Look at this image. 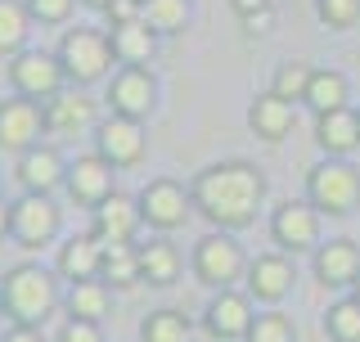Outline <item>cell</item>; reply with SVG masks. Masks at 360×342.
Returning a JSON list of instances; mask_svg holds the SVG:
<instances>
[{
  "label": "cell",
  "mask_w": 360,
  "mask_h": 342,
  "mask_svg": "<svg viewBox=\"0 0 360 342\" xmlns=\"http://www.w3.org/2000/svg\"><path fill=\"white\" fill-rule=\"evenodd\" d=\"M82 5H90V9H108L112 0H82Z\"/></svg>",
  "instance_id": "b9f144b4"
},
{
  "label": "cell",
  "mask_w": 360,
  "mask_h": 342,
  "mask_svg": "<svg viewBox=\"0 0 360 342\" xmlns=\"http://www.w3.org/2000/svg\"><path fill=\"white\" fill-rule=\"evenodd\" d=\"M99 279L108 289H135L140 284V243H104Z\"/></svg>",
  "instance_id": "484cf974"
},
{
  "label": "cell",
  "mask_w": 360,
  "mask_h": 342,
  "mask_svg": "<svg viewBox=\"0 0 360 342\" xmlns=\"http://www.w3.org/2000/svg\"><path fill=\"white\" fill-rule=\"evenodd\" d=\"M189 334H194V324H189L180 311H172V306L149 311L140 320V342H189Z\"/></svg>",
  "instance_id": "f1b7e54d"
},
{
  "label": "cell",
  "mask_w": 360,
  "mask_h": 342,
  "mask_svg": "<svg viewBox=\"0 0 360 342\" xmlns=\"http://www.w3.org/2000/svg\"><path fill=\"white\" fill-rule=\"evenodd\" d=\"M324 334L333 342H360V302L338 298L329 311H324Z\"/></svg>",
  "instance_id": "4dcf8cb0"
},
{
  "label": "cell",
  "mask_w": 360,
  "mask_h": 342,
  "mask_svg": "<svg viewBox=\"0 0 360 342\" xmlns=\"http://www.w3.org/2000/svg\"><path fill=\"white\" fill-rule=\"evenodd\" d=\"M189 266H194V279L207 284V289H234L243 275H248V253L239 248V239L230 230H212L202 234L194 243V257H189Z\"/></svg>",
  "instance_id": "5b68a950"
},
{
  "label": "cell",
  "mask_w": 360,
  "mask_h": 342,
  "mask_svg": "<svg viewBox=\"0 0 360 342\" xmlns=\"http://www.w3.org/2000/svg\"><path fill=\"white\" fill-rule=\"evenodd\" d=\"M59 230H63V212L54 203V194H18L9 203V239L18 248L37 253V248L54 243Z\"/></svg>",
  "instance_id": "8992f818"
},
{
  "label": "cell",
  "mask_w": 360,
  "mask_h": 342,
  "mask_svg": "<svg viewBox=\"0 0 360 342\" xmlns=\"http://www.w3.org/2000/svg\"><path fill=\"white\" fill-rule=\"evenodd\" d=\"M9 86H14V95L37 99V104L54 99L68 86L59 54H50V50H18L14 59H9Z\"/></svg>",
  "instance_id": "52a82bcc"
},
{
  "label": "cell",
  "mask_w": 360,
  "mask_h": 342,
  "mask_svg": "<svg viewBox=\"0 0 360 342\" xmlns=\"http://www.w3.org/2000/svg\"><path fill=\"white\" fill-rule=\"evenodd\" d=\"M41 113H45V131H50V135H72V131L90 127L95 104H90L86 95H77V86H72V90H59L54 99H45Z\"/></svg>",
  "instance_id": "7402d4cb"
},
{
  "label": "cell",
  "mask_w": 360,
  "mask_h": 342,
  "mask_svg": "<svg viewBox=\"0 0 360 342\" xmlns=\"http://www.w3.org/2000/svg\"><path fill=\"white\" fill-rule=\"evenodd\" d=\"M99 261H104V243L95 234H72L68 243H59V257H54V275L68 284L82 279H99Z\"/></svg>",
  "instance_id": "d6986e66"
},
{
  "label": "cell",
  "mask_w": 360,
  "mask_h": 342,
  "mask_svg": "<svg viewBox=\"0 0 360 342\" xmlns=\"http://www.w3.org/2000/svg\"><path fill=\"white\" fill-rule=\"evenodd\" d=\"M54 54H59V63H63L68 86H95V82H104L112 72V63H117L108 32H99V27H68Z\"/></svg>",
  "instance_id": "3957f363"
},
{
  "label": "cell",
  "mask_w": 360,
  "mask_h": 342,
  "mask_svg": "<svg viewBox=\"0 0 360 342\" xmlns=\"http://www.w3.org/2000/svg\"><path fill=\"white\" fill-rule=\"evenodd\" d=\"M292 122H297V108H292L288 99L270 95V90L248 104V127H252V135H257V140H266V144H279L292 131Z\"/></svg>",
  "instance_id": "ffe728a7"
},
{
  "label": "cell",
  "mask_w": 360,
  "mask_h": 342,
  "mask_svg": "<svg viewBox=\"0 0 360 342\" xmlns=\"http://www.w3.org/2000/svg\"><path fill=\"white\" fill-rule=\"evenodd\" d=\"M180 248L167 243V239H149L140 243V284H153V289H172L180 279Z\"/></svg>",
  "instance_id": "cb8c5ba5"
},
{
  "label": "cell",
  "mask_w": 360,
  "mask_h": 342,
  "mask_svg": "<svg viewBox=\"0 0 360 342\" xmlns=\"http://www.w3.org/2000/svg\"><path fill=\"white\" fill-rule=\"evenodd\" d=\"M352 298H356V302H360V279H356V284H352Z\"/></svg>",
  "instance_id": "7bdbcfd3"
},
{
  "label": "cell",
  "mask_w": 360,
  "mask_h": 342,
  "mask_svg": "<svg viewBox=\"0 0 360 342\" xmlns=\"http://www.w3.org/2000/svg\"><path fill=\"white\" fill-rule=\"evenodd\" d=\"M243 342H297V324H292V315L270 306V311L252 315V329H248Z\"/></svg>",
  "instance_id": "d6a6232c"
},
{
  "label": "cell",
  "mask_w": 360,
  "mask_h": 342,
  "mask_svg": "<svg viewBox=\"0 0 360 342\" xmlns=\"http://www.w3.org/2000/svg\"><path fill=\"white\" fill-rule=\"evenodd\" d=\"M108 14V27H122V23H135L140 18V0H112V5L104 9Z\"/></svg>",
  "instance_id": "8d00e7d4"
},
{
  "label": "cell",
  "mask_w": 360,
  "mask_h": 342,
  "mask_svg": "<svg viewBox=\"0 0 360 342\" xmlns=\"http://www.w3.org/2000/svg\"><path fill=\"white\" fill-rule=\"evenodd\" d=\"M311 72H315V68H307V63H297V59L279 63V68H275V77H270V95L288 99V104H297V99H307Z\"/></svg>",
  "instance_id": "1f68e13d"
},
{
  "label": "cell",
  "mask_w": 360,
  "mask_h": 342,
  "mask_svg": "<svg viewBox=\"0 0 360 342\" xmlns=\"http://www.w3.org/2000/svg\"><path fill=\"white\" fill-rule=\"evenodd\" d=\"M0 311L9 324L45 329L54 311H59V275L41 261H18L0 275Z\"/></svg>",
  "instance_id": "7a4b0ae2"
},
{
  "label": "cell",
  "mask_w": 360,
  "mask_h": 342,
  "mask_svg": "<svg viewBox=\"0 0 360 342\" xmlns=\"http://www.w3.org/2000/svg\"><path fill=\"white\" fill-rule=\"evenodd\" d=\"M270 23H275V9H262V14H248L243 27L252 32V37H262V32H270Z\"/></svg>",
  "instance_id": "f35d334b"
},
{
  "label": "cell",
  "mask_w": 360,
  "mask_h": 342,
  "mask_svg": "<svg viewBox=\"0 0 360 342\" xmlns=\"http://www.w3.org/2000/svg\"><path fill=\"white\" fill-rule=\"evenodd\" d=\"M5 234H9V203L0 198V239H5Z\"/></svg>",
  "instance_id": "60d3db41"
},
{
  "label": "cell",
  "mask_w": 360,
  "mask_h": 342,
  "mask_svg": "<svg viewBox=\"0 0 360 342\" xmlns=\"http://www.w3.org/2000/svg\"><path fill=\"white\" fill-rule=\"evenodd\" d=\"M140 18L158 37H176L189 23V0H140Z\"/></svg>",
  "instance_id": "f546056e"
},
{
  "label": "cell",
  "mask_w": 360,
  "mask_h": 342,
  "mask_svg": "<svg viewBox=\"0 0 360 342\" xmlns=\"http://www.w3.org/2000/svg\"><path fill=\"white\" fill-rule=\"evenodd\" d=\"M315 144L329 158H347L352 149H360V113H352V108L320 113L315 118Z\"/></svg>",
  "instance_id": "44dd1931"
},
{
  "label": "cell",
  "mask_w": 360,
  "mask_h": 342,
  "mask_svg": "<svg viewBox=\"0 0 360 342\" xmlns=\"http://www.w3.org/2000/svg\"><path fill=\"white\" fill-rule=\"evenodd\" d=\"M41 135H45V113L37 99H0V153H27V149H37L41 144Z\"/></svg>",
  "instance_id": "8fae6325"
},
{
  "label": "cell",
  "mask_w": 360,
  "mask_h": 342,
  "mask_svg": "<svg viewBox=\"0 0 360 342\" xmlns=\"http://www.w3.org/2000/svg\"><path fill=\"white\" fill-rule=\"evenodd\" d=\"M112 176H117V167H108L99 153H82L68 163V198L77 203V208H99V203L108 198V194H117V185H112Z\"/></svg>",
  "instance_id": "5bb4252c"
},
{
  "label": "cell",
  "mask_w": 360,
  "mask_h": 342,
  "mask_svg": "<svg viewBox=\"0 0 360 342\" xmlns=\"http://www.w3.org/2000/svg\"><path fill=\"white\" fill-rule=\"evenodd\" d=\"M32 37V14L22 0H0V59H14L18 50H27Z\"/></svg>",
  "instance_id": "83f0119b"
},
{
  "label": "cell",
  "mask_w": 360,
  "mask_h": 342,
  "mask_svg": "<svg viewBox=\"0 0 360 342\" xmlns=\"http://www.w3.org/2000/svg\"><path fill=\"white\" fill-rule=\"evenodd\" d=\"M202 329L212 334V342H243L252 329V298L234 289H221L202 311Z\"/></svg>",
  "instance_id": "2e32d148"
},
{
  "label": "cell",
  "mask_w": 360,
  "mask_h": 342,
  "mask_svg": "<svg viewBox=\"0 0 360 342\" xmlns=\"http://www.w3.org/2000/svg\"><path fill=\"white\" fill-rule=\"evenodd\" d=\"M234 5V14L248 18V14H262V9H270V0H230Z\"/></svg>",
  "instance_id": "ab89813d"
},
{
  "label": "cell",
  "mask_w": 360,
  "mask_h": 342,
  "mask_svg": "<svg viewBox=\"0 0 360 342\" xmlns=\"http://www.w3.org/2000/svg\"><path fill=\"white\" fill-rule=\"evenodd\" d=\"M0 315H5V311H0Z\"/></svg>",
  "instance_id": "ee69618b"
},
{
  "label": "cell",
  "mask_w": 360,
  "mask_h": 342,
  "mask_svg": "<svg viewBox=\"0 0 360 342\" xmlns=\"http://www.w3.org/2000/svg\"><path fill=\"white\" fill-rule=\"evenodd\" d=\"M22 5H27L32 23H41V27H59V23L72 18L77 0H22Z\"/></svg>",
  "instance_id": "e575fe53"
},
{
  "label": "cell",
  "mask_w": 360,
  "mask_h": 342,
  "mask_svg": "<svg viewBox=\"0 0 360 342\" xmlns=\"http://www.w3.org/2000/svg\"><path fill=\"white\" fill-rule=\"evenodd\" d=\"M140 216H144V225L158 234H172L180 230V225L189 221V212H194V198H189V189L180 185V180H167V176H158L149 180L140 194Z\"/></svg>",
  "instance_id": "ba28073f"
},
{
  "label": "cell",
  "mask_w": 360,
  "mask_h": 342,
  "mask_svg": "<svg viewBox=\"0 0 360 342\" xmlns=\"http://www.w3.org/2000/svg\"><path fill=\"white\" fill-rule=\"evenodd\" d=\"M14 180L22 185V194H54V189H63V180H68V163L54 144H37V149L18 153Z\"/></svg>",
  "instance_id": "e0dca14e"
},
{
  "label": "cell",
  "mask_w": 360,
  "mask_h": 342,
  "mask_svg": "<svg viewBox=\"0 0 360 342\" xmlns=\"http://www.w3.org/2000/svg\"><path fill=\"white\" fill-rule=\"evenodd\" d=\"M347 99H352L347 77L338 72V68H315V72H311V86H307V104L315 108V118H320V113L347 108Z\"/></svg>",
  "instance_id": "4316f807"
},
{
  "label": "cell",
  "mask_w": 360,
  "mask_h": 342,
  "mask_svg": "<svg viewBox=\"0 0 360 342\" xmlns=\"http://www.w3.org/2000/svg\"><path fill=\"white\" fill-rule=\"evenodd\" d=\"M149 149V135H144V122L135 118H117V113H108L104 122L95 127V153L104 158L108 167H135Z\"/></svg>",
  "instance_id": "9c48e42d"
},
{
  "label": "cell",
  "mask_w": 360,
  "mask_h": 342,
  "mask_svg": "<svg viewBox=\"0 0 360 342\" xmlns=\"http://www.w3.org/2000/svg\"><path fill=\"white\" fill-rule=\"evenodd\" d=\"M54 342H104V334H99L95 320H63V329H59Z\"/></svg>",
  "instance_id": "d590c367"
},
{
  "label": "cell",
  "mask_w": 360,
  "mask_h": 342,
  "mask_svg": "<svg viewBox=\"0 0 360 342\" xmlns=\"http://www.w3.org/2000/svg\"><path fill=\"white\" fill-rule=\"evenodd\" d=\"M315 279L324 289H352L360 279V243L352 239H329L315 248Z\"/></svg>",
  "instance_id": "ac0fdd59"
},
{
  "label": "cell",
  "mask_w": 360,
  "mask_h": 342,
  "mask_svg": "<svg viewBox=\"0 0 360 342\" xmlns=\"http://www.w3.org/2000/svg\"><path fill=\"white\" fill-rule=\"evenodd\" d=\"M108 41H112V54H117L122 68H144L153 59V50H158V32L144 18L122 23V27H108Z\"/></svg>",
  "instance_id": "603a6c76"
},
{
  "label": "cell",
  "mask_w": 360,
  "mask_h": 342,
  "mask_svg": "<svg viewBox=\"0 0 360 342\" xmlns=\"http://www.w3.org/2000/svg\"><path fill=\"white\" fill-rule=\"evenodd\" d=\"M144 216H140V198H127V194H108L99 208H90V234L99 243H135Z\"/></svg>",
  "instance_id": "4fadbf2b"
},
{
  "label": "cell",
  "mask_w": 360,
  "mask_h": 342,
  "mask_svg": "<svg viewBox=\"0 0 360 342\" xmlns=\"http://www.w3.org/2000/svg\"><path fill=\"white\" fill-rule=\"evenodd\" d=\"M270 239L279 243V253H315L320 248V212L311 208L307 198L302 203H279L275 216H270Z\"/></svg>",
  "instance_id": "30bf717a"
},
{
  "label": "cell",
  "mask_w": 360,
  "mask_h": 342,
  "mask_svg": "<svg viewBox=\"0 0 360 342\" xmlns=\"http://www.w3.org/2000/svg\"><path fill=\"white\" fill-rule=\"evenodd\" d=\"M307 203L320 216H352L360 208V171L347 158H324L307 171Z\"/></svg>",
  "instance_id": "277c9868"
},
{
  "label": "cell",
  "mask_w": 360,
  "mask_h": 342,
  "mask_svg": "<svg viewBox=\"0 0 360 342\" xmlns=\"http://www.w3.org/2000/svg\"><path fill=\"white\" fill-rule=\"evenodd\" d=\"M0 342H45V334L41 329H27V324H9Z\"/></svg>",
  "instance_id": "74e56055"
},
{
  "label": "cell",
  "mask_w": 360,
  "mask_h": 342,
  "mask_svg": "<svg viewBox=\"0 0 360 342\" xmlns=\"http://www.w3.org/2000/svg\"><path fill=\"white\" fill-rule=\"evenodd\" d=\"M189 198H194L198 216H207L217 230L234 234V230H248L257 221V208L266 203V176H262V167L243 163V158L212 163L194 176Z\"/></svg>",
  "instance_id": "6da1fadb"
},
{
  "label": "cell",
  "mask_w": 360,
  "mask_h": 342,
  "mask_svg": "<svg viewBox=\"0 0 360 342\" xmlns=\"http://www.w3.org/2000/svg\"><path fill=\"white\" fill-rule=\"evenodd\" d=\"M315 14L329 32H347L360 23V0H315Z\"/></svg>",
  "instance_id": "836d02e7"
},
{
  "label": "cell",
  "mask_w": 360,
  "mask_h": 342,
  "mask_svg": "<svg viewBox=\"0 0 360 342\" xmlns=\"http://www.w3.org/2000/svg\"><path fill=\"white\" fill-rule=\"evenodd\" d=\"M63 306H68V320H95L99 324L112 306V293L104 279H82V284H68Z\"/></svg>",
  "instance_id": "d4e9b609"
},
{
  "label": "cell",
  "mask_w": 360,
  "mask_h": 342,
  "mask_svg": "<svg viewBox=\"0 0 360 342\" xmlns=\"http://www.w3.org/2000/svg\"><path fill=\"white\" fill-rule=\"evenodd\" d=\"M108 108L117 113V118H135L144 122L149 113L158 108V82L149 68H117V72L108 77Z\"/></svg>",
  "instance_id": "7c38bea8"
},
{
  "label": "cell",
  "mask_w": 360,
  "mask_h": 342,
  "mask_svg": "<svg viewBox=\"0 0 360 342\" xmlns=\"http://www.w3.org/2000/svg\"><path fill=\"white\" fill-rule=\"evenodd\" d=\"M292 279H297V270H292V257L288 253H262V257H252L248 261V298L252 302H266V306H275V302H284L288 293H292Z\"/></svg>",
  "instance_id": "9a60e30c"
}]
</instances>
